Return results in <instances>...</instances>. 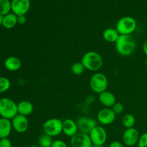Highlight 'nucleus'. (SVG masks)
I'll use <instances>...</instances> for the list:
<instances>
[{
    "label": "nucleus",
    "mask_w": 147,
    "mask_h": 147,
    "mask_svg": "<svg viewBox=\"0 0 147 147\" xmlns=\"http://www.w3.org/2000/svg\"><path fill=\"white\" fill-rule=\"evenodd\" d=\"M109 80L105 74L102 73H96L91 76L90 79V87L96 93H103L107 90Z\"/></svg>",
    "instance_id": "nucleus-5"
},
{
    "label": "nucleus",
    "mask_w": 147,
    "mask_h": 147,
    "mask_svg": "<svg viewBox=\"0 0 147 147\" xmlns=\"http://www.w3.org/2000/svg\"><path fill=\"white\" fill-rule=\"evenodd\" d=\"M72 147H91L92 143L89 134L82 132H78L70 139Z\"/></svg>",
    "instance_id": "nucleus-10"
},
{
    "label": "nucleus",
    "mask_w": 147,
    "mask_h": 147,
    "mask_svg": "<svg viewBox=\"0 0 147 147\" xmlns=\"http://www.w3.org/2000/svg\"><path fill=\"white\" fill-rule=\"evenodd\" d=\"M11 11V1L9 0H0V14L5 16Z\"/></svg>",
    "instance_id": "nucleus-23"
},
{
    "label": "nucleus",
    "mask_w": 147,
    "mask_h": 147,
    "mask_svg": "<svg viewBox=\"0 0 147 147\" xmlns=\"http://www.w3.org/2000/svg\"><path fill=\"white\" fill-rule=\"evenodd\" d=\"M30 147H40V146H39L38 145H32Z\"/></svg>",
    "instance_id": "nucleus-35"
},
{
    "label": "nucleus",
    "mask_w": 147,
    "mask_h": 147,
    "mask_svg": "<svg viewBox=\"0 0 147 147\" xmlns=\"http://www.w3.org/2000/svg\"><path fill=\"white\" fill-rule=\"evenodd\" d=\"M17 16L14 13H9L7 15L4 16L3 19L2 26L5 29L10 30L17 25Z\"/></svg>",
    "instance_id": "nucleus-20"
},
{
    "label": "nucleus",
    "mask_w": 147,
    "mask_h": 147,
    "mask_svg": "<svg viewBox=\"0 0 147 147\" xmlns=\"http://www.w3.org/2000/svg\"><path fill=\"white\" fill-rule=\"evenodd\" d=\"M122 123L126 129H130L133 128L136 123V119L134 116L131 113H127L124 115L122 119Z\"/></svg>",
    "instance_id": "nucleus-21"
},
{
    "label": "nucleus",
    "mask_w": 147,
    "mask_h": 147,
    "mask_svg": "<svg viewBox=\"0 0 147 147\" xmlns=\"http://www.w3.org/2000/svg\"><path fill=\"white\" fill-rule=\"evenodd\" d=\"M34 111V106L32 103L28 100H22L17 103V111L18 114L27 116L32 114Z\"/></svg>",
    "instance_id": "nucleus-18"
},
{
    "label": "nucleus",
    "mask_w": 147,
    "mask_h": 147,
    "mask_svg": "<svg viewBox=\"0 0 147 147\" xmlns=\"http://www.w3.org/2000/svg\"><path fill=\"white\" fill-rule=\"evenodd\" d=\"M51 147H67V145L64 141L57 139V140L53 141Z\"/></svg>",
    "instance_id": "nucleus-29"
},
{
    "label": "nucleus",
    "mask_w": 147,
    "mask_h": 147,
    "mask_svg": "<svg viewBox=\"0 0 147 147\" xmlns=\"http://www.w3.org/2000/svg\"><path fill=\"white\" fill-rule=\"evenodd\" d=\"M120 36L119 32L114 28H107L103 32V37L106 42L113 43L117 41L118 38Z\"/></svg>",
    "instance_id": "nucleus-19"
},
{
    "label": "nucleus",
    "mask_w": 147,
    "mask_h": 147,
    "mask_svg": "<svg viewBox=\"0 0 147 147\" xmlns=\"http://www.w3.org/2000/svg\"><path fill=\"white\" fill-rule=\"evenodd\" d=\"M111 109L113 111L116 113V115L121 114L124 110V106L121 103H117L116 102L114 105L111 107Z\"/></svg>",
    "instance_id": "nucleus-26"
},
{
    "label": "nucleus",
    "mask_w": 147,
    "mask_h": 147,
    "mask_svg": "<svg viewBox=\"0 0 147 147\" xmlns=\"http://www.w3.org/2000/svg\"><path fill=\"white\" fill-rule=\"evenodd\" d=\"M3 19H4V16H2V15H1V14H0V26L2 25Z\"/></svg>",
    "instance_id": "nucleus-33"
},
{
    "label": "nucleus",
    "mask_w": 147,
    "mask_h": 147,
    "mask_svg": "<svg viewBox=\"0 0 147 147\" xmlns=\"http://www.w3.org/2000/svg\"><path fill=\"white\" fill-rule=\"evenodd\" d=\"M4 65L7 70L15 72L21 68L22 61L19 57L15 56H9L4 60Z\"/></svg>",
    "instance_id": "nucleus-16"
},
{
    "label": "nucleus",
    "mask_w": 147,
    "mask_h": 147,
    "mask_svg": "<svg viewBox=\"0 0 147 147\" xmlns=\"http://www.w3.org/2000/svg\"><path fill=\"white\" fill-rule=\"evenodd\" d=\"M12 129L20 134L24 133L29 128V121L27 116L17 114L11 120Z\"/></svg>",
    "instance_id": "nucleus-11"
},
{
    "label": "nucleus",
    "mask_w": 147,
    "mask_h": 147,
    "mask_svg": "<svg viewBox=\"0 0 147 147\" xmlns=\"http://www.w3.org/2000/svg\"><path fill=\"white\" fill-rule=\"evenodd\" d=\"M78 131L82 133L89 134L92 129L97 126V122L93 118L82 116L78 118L76 121Z\"/></svg>",
    "instance_id": "nucleus-8"
},
{
    "label": "nucleus",
    "mask_w": 147,
    "mask_h": 147,
    "mask_svg": "<svg viewBox=\"0 0 147 147\" xmlns=\"http://www.w3.org/2000/svg\"><path fill=\"white\" fill-rule=\"evenodd\" d=\"M31 6L30 0H12L11 1V11L17 16L25 15Z\"/></svg>",
    "instance_id": "nucleus-9"
},
{
    "label": "nucleus",
    "mask_w": 147,
    "mask_h": 147,
    "mask_svg": "<svg viewBox=\"0 0 147 147\" xmlns=\"http://www.w3.org/2000/svg\"><path fill=\"white\" fill-rule=\"evenodd\" d=\"M145 64H146V65L147 66V57L146 58V60H145Z\"/></svg>",
    "instance_id": "nucleus-36"
},
{
    "label": "nucleus",
    "mask_w": 147,
    "mask_h": 147,
    "mask_svg": "<svg viewBox=\"0 0 147 147\" xmlns=\"http://www.w3.org/2000/svg\"><path fill=\"white\" fill-rule=\"evenodd\" d=\"M78 131L76 121L71 119H67L63 121V133L68 137H73Z\"/></svg>",
    "instance_id": "nucleus-14"
},
{
    "label": "nucleus",
    "mask_w": 147,
    "mask_h": 147,
    "mask_svg": "<svg viewBox=\"0 0 147 147\" xmlns=\"http://www.w3.org/2000/svg\"><path fill=\"white\" fill-rule=\"evenodd\" d=\"M18 114L17 104L9 98H2L0 100V116L1 118L11 120Z\"/></svg>",
    "instance_id": "nucleus-3"
},
{
    "label": "nucleus",
    "mask_w": 147,
    "mask_h": 147,
    "mask_svg": "<svg viewBox=\"0 0 147 147\" xmlns=\"http://www.w3.org/2000/svg\"><path fill=\"white\" fill-rule=\"evenodd\" d=\"M109 147H123V146L119 141H113L111 142Z\"/></svg>",
    "instance_id": "nucleus-31"
},
{
    "label": "nucleus",
    "mask_w": 147,
    "mask_h": 147,
    "mask_svg": "<svg viewBox=\"0 0 147 147\" xmlns=\"http://www.w3.org/2000/svg\"><path fill=\"white\" fill-rule=\"evenodd\" d=\"M91 147H103L101 145H97V144H92Z\"/></svg>",
    "instance_id": "nucleus-34"
},
{
    "label": "nucleus",
    "mask_w": 147,
    "mask_h": 147,
    "mask_svg": "<svg viewBox=\"0 0 147 147\" xmlns=\"http://www.w3.org/2000/svg\"><path fill=\"white\" fill-rule=\"evenodd\" d=\"M27 22V17L25 15L17 16V24H24Z\"/></svg>",
    "instance_id": "nucleus-30"
},
{
    "label": "nucleus",
    "mask_w": 147,
    "mask_h": 147,
    "mask_svg": "<svg viewBox=\"0 0 147 147\" xmlns=\"http://www.w3.org/2000/svg\"><path fill=\"white\" fill-rule=\"evenodd\" d=\"M98 100L100 103L106 108H111L116 103V99L114 94L108 90L99 94Z\"/></svg>",
    "instance_id": "nucleus-15"
},
{
    "label": "nucleus",
    "mask_w": 147,
    "mask_h": 147,
    "mask_svg": "<svg viewBox=\"0 0 147 147\" xmlns=\"http://www.w3.org/2000/svg\"><path fill=\"white\" fill-rule=\"evenodd\" d=\"M89 136L93 144L103 146L107 140V132L102 126H96L89 133Z\"/></svg>",
    "instance_id": "nucleus-7"
},
{
    "label": "nucleus",
    "mask_w": 147,
    "mask_h": 147,
    "mask_svg": "<svg viewBox=\"0 0 147 147\" xmlns=\"http://www.w3.org/2000/svg\"><path fill=\"white\" fill-rule=\"evenodd\" d=\"M140 134L139 132L134 127L130 128V129H126L124 131L122 136L123 142L126 146H133L134 145L137 144L139 142Z\"/></svg>",
    "instance_id": "nucleus-13"
},
{
    "label": "nucleus",
    "mask_w": 147,
    "mask_h": 147,
    "mask_svg": "<svg viewBox=\"0 0 147 147\" xmlns=\"http://www.w3.org/2000/svg\"><path fill=\"white\" fill-rule=\"evenodd\" d=\"M137 144L138 147H147V132L141 135Z\"/></svg>",
    "instance_id": "nucleus-27"
},
{
    "label": "nucleus",
    "mask_w": 147,
    "mask_h": 147,
    "mask_svg": "<svg viewBox=\"0 0 147 147\" xmlns=\"http://www.w3.org/2000/svg\"><path fill=\"white\" fill-rule=\"evenodd\" d=\"M0 100H1V98H0Z\"/></svg>",
    "instance_id": "nucleus-37"
},
{
    "label": "nucleus",
    "mask_w": 147,
    "mask_h": 147,
    "mask_svg": "<svg viewBox=\"0 0 147 147\" xmlns=\"http://www.w3.org/2000/svg\"><path fill=\"white\" fill-rule=\"evenodd\" d=\"M12 130L11 121L9 119L0 118V139L8 138Z\"/></svg>",
    "instance_id": "nucleus-17"
},
{
    "label": "nucleus",
    "mask_w": 147,
    "mask_h": 147,
    "mask_svg": "<svg viewBox=\"0 0 147 147\" xmlns=\"http://www.w3.org/2000/svg\"><path fill=\"white\" fill-rule=\"evenodd\" d=\"M53 142V137L44 134L39 137L38 146L40 147H51Z\"/></svg>",
    "instance_id": "nucleus-22"
},
{
    "label": "nucleus",
    "mask_w": 147,
    "mask_h": 147,
    "mask_svg": "<svg viewBox=\"0 0 147 147\" xmlns=\"http://www.w3.org/2000/svg\"><path fill=\"white\" fill-rule=\"evenodd\" d=\"M85 70L86 68L81 62H76L71 66V72L75 76H80L84 73Z\"/></svg>",
    "instance_id": "nucleus-24"
},
{
    "label": "nucleus",
    "mask_w": 147,
    "mask_h": 147,
    "mask_svg": "<svg viewBox=\"0 0 147 147\" xmlns=\"http://www.w3.org/2000/svg\"><path fill=\"white\" fill-rule=\"evenodd\" d=\"M11 87V82L7 78L0 76V93L7 91Z\"/></svg>",
    "instance_id": "nucleus-25"
},
{
    "label": "nucleus",
    "mask_w": 147,
    "mask_h": 147,
    "mask_svg": "<svg viewBox=\"0 0 147 147\" xmlns=\"http://www.w3.org/2000/svg\"><path fill=\"white\" fill-rule=\"evenodd\" d=\"M44 134L55 137L63 133V121L60 119L53 118L45 121L42 126Z\"/></svg>",
    "instance_id": "nucleus-6"
},
{
    "label": "nucleus",
    "mask_w": 147,
    "mask_h": 147,
    "mask_svg": "<svg viewBox=\"0 0 147 147\" xmlns=\"http://www.w3.org/2000/svg\"><path fill=\"white\" fill-rule=\"evenodd\" d=\"M137 23L134 18L129 16L121 18L116 23V29L120 34L131 35L136 30Z\"/></svg>",
    "instance_id": "nucleus-4"
},
{
    "label": "nucleus",
    "mask_w": 147,
    "mask_h": 147,
    "mask_svg": "<svg viewBox=\"0 0 147 147\" xmlns=\"http://www.w3.org/2000/svg\"><path fill=\"white\" fill-rule=\"evenodd\" d=\"M81 63L86 70L96 72L100 70L103 64V57L99 53L95 51H88L82 57Z\"/></svg>",
    "instance_id": "nucleus-2"
},
{
    "label": "nucleus",
    "mask_w": 147,
    "mask_h": 147,
    "mask_svg": "<svg viewBox=\"0 0 147 147\" xmlns=\"http://www.w3.org/2000/svg\"><path fill=\"white\" fill-rule=\"evenodd\" d=\"M116 115L111 108H104L99 111L97 114V119L102 125H109L116 120Z\"/></svg>",
    "instance_id": "nucleus-12"
},
{
    "label": "nucleus",
    "mask_w": 147,
    "mask_h": 147,
    "mask_svg": "<svg viewBox=\"0 0 147 147\" xmlns=\"http://www.w3.org/2000/svg\"><path fill=\"white\" fill-rule=\"evenodd\" d=\"M142 50H143L144 53L147 56V40H145L142 45Z\"/></svg>",
    "instance_id": "nucleus-32"
},
{
    "label": "nucleus",
    "mask_w": 147,
    "mask_h": 147,
    "mask_svg": "<svg viewBox=\"0 0 147 147\" xmlns=\"http://www.w3.org/2000/svg\"><path fill=\"white\" fill-rule=\"evenodd\" d=\"M136 43L131 35L120 34L116 42V49L117 53L122 56H129L134 53Z\"/></svg>",
    "instance_id": "nucleus-1"
},
{
    "label": "nucleus",
    "mask_w": 147,
    "mask_h": 147,
    "mask_svg": "<svg viewBox=\"0 0 147 147\" xmlns=\"http://www.w3.org/2000/svg\"><path fill=\"white\" fill-rule=\"evenodd\" d=\"M11 142L8 138L0 139V147H11Z\"/></svg>",
    "instance_id": "nucleus-28"
}]
</instances>
